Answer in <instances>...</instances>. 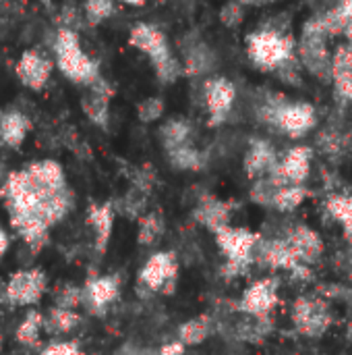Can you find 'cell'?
<instances>
[{
	"instance_id": "6da1fadb",
	"label": "cell",
	"mask_w": 352,
	"mask_h": 355,
	"mask_svg": "<svg viewBox=\"0 0 352 355\" xmlns=\"http://www.w3.org/2000/svg\"><path fill=\"white\" fill-rule=\"evenodd\" d=\"M10 227L33 252L48 243L50 231L73 210L75 196L68 183H54L39 177L31 164L6 175L0 187Z\"/></svg>"
},
{
	"instance_id": "7a4b0ae2",
	"label": "cell",
	"mask_w": 352,
	"mask_h": 355,
	"mask_svg": "<svg viewBox=\"0 0 352 355\" xmlns=\"http://www.w3.org/2000/svg\"><path fill=\"white\" fill-rule=\"evenodd\" d=\"M245 50L255 69L278 75L280 79H293L301 69L299 37L293 31L290 19L284 15L270 17L249 31L245 37Z\"/></svg>"
},
{
	"instance_id": "3957f363",
	"label": "cell",
	"mask_w": 352,
	"mask_h": 355,
	"mask_svg": "<svg viewBox=\"0 0 352 355\" xmlns=\"http://www.w3.org/2000/svg\"><path fill=\"white\" fill-rule=\"evenodd\" d=\"M257 119L288 139H301L317 127V110L311 102L282 94H266L255 110Z\"/></svg>"
},
{
	"instance_id": "277c9868",
	"label": "cell",
	"mask_w": 352,
	"mask_h": 355,
	"mask_svg": "<svg viewBox=\"0 0 352 355\" xmlns=\"http://www.w3.org/2000/svg\"><path fill=\"white\" fill-rule=\"evenodd\" d=\"M129 44L151 62V69L162 83H174L180 75H185L183 60L176 58L168 35L158 25L137 23L131 29Z\"/></svg>"
},
{
	"instance_id": "5b68a950",
	"label": "cell",
	"mask_w": 352,
	"mask_h": 355,
	"mask_svg": "<svg viewBox=\"0 0 352 355\" xmlns=\"http://www.w3.org/2000/svg\"><path fill=\"white\" fill-rule=\"evenodd\" d=\"M54 52H56V64H58V69L71 81L91 85V83H95L102 77L100 75V69H98V62L87 52H83L81 42H79V35L73 29L62 27L56 33Z\"/></svg>"
},
{
	"instance_id": "8992f818",
	"label": "cell",
	"mask_w": 352,
	"mask_h": 355,
	"mask_svg": "<svg viewBox=\"0 0 352 355\" xmlns=\"http://www.w3.org/2000/svg\"><path fill=\"white\" fill-rule=\"evenodd\" d=\"M218 250L224 256V270L230 277H237L245 272L253 262H257V248L261 241V235L247 229V227H234L228 225L226 229L218 231L214 235Z\"/></svg>"
},
{
	"instance_id": "52a82bcc",
	"label": "cell",
	"mask_w": 352,
	"mask_h": 355,
	"mask_svg": "<svg viewBox=\"0 0 352 355\" xmlns=\"http://www.w3.org/2000/svg\"><path fill=\"white\" fill-rule=\"evenodd\" d=\"M290 322L299 335L307 339H319L332 329L334 310L330 302L319 295H301L290 306Z\"/></svg>"
},
{
	"instance_id": "ba28073f",
	"label": "cell",
	"mask_w": 352,
	"mask_h": 355,
	"mask_svg": "<svg viewBox=\"0 0 352 355\" xmlns=\"http://www.w3.org/2000/svg\"><path fill=\"white\" fill-rule=\"evenodd\" d=\"M48 291V277L41 268H23L10 275L0 289V302L12 308L37 306Z\"/></svg>"
},
{
	"instance_id": "9c48e42d",
	"label": "cell",
	"mask_w": 352,
	"mask_h": 355,
	"mask_svg": "<svg viewBox=\"0 0 352 355\" xmlns=\"http://www.w3.org/2000/svg\"><path fill=\"white\" fill-rule=\"evenodd\" d=\"M178 281V256L174 252H154L137 272V287L147 293H174Z\"/></svg>"
},
{
	"instance_id": "30bf717a",
	"label": "cell",
	"mask_w": 352,
	"mask_h": 355,
	"mask_svg": "<svg viewBox=\"0 0 352 355\" xmlns=\"http://www.w3.org/2000/svg\"><path fill=\"white\" fill-rule=\"evenodd\" d=\"M201 106L210 125H222L237 106V87L226 77H205L201 81Z\"/></svg>"
},
{
	"instance_id": "8fae6325",
	"label": "cell",
	"mask_w": 352,
	"mask_h": 355,
	"mask_svg": "<svg viewBox=\"0 0 352 355\" xmlns=\"http://www.w3.org/2000/svg\"><path fill=\"white\" fill-rule=\"evenodd\" d=\"M278 304H280V281L278 277L270 275V277L255 279L243 291L237 308L253 316H272Z\"/></svg>"
},
{
	"instance_id": "7c38bea8",
	"label": "cell",
	"mask_w": 352,
	"mask_h": 355,
	"mask_svg": "<svg viewBox=\"0 0 352 355\" xmlns=\"http://www.w3.org/2000/svg\"><path fill=\"white\" fill-rule=\"evenodd\" d=\"M120 277L118 275H95L83 285V308L91 316H104L112 304L120 297Z\"/></svg>"
},
{
	"instance_id": "4fadbf2b",
	"label": "cell",
	"mask_w": 352,
	"mask_h": 355,
	"mask_svg": "<svg viewBox=\"0 0 352 355\" xmlns=\"http://www.w3.org/2000/svg\"><path fill=\"white\" fill-rule=\"evenodd\" d=\"M313 166V150L309 146H293L280 154L272 177L282 185H305Z\"/></svg>"
},
{
	"instance_id": "5bb4252c",
	"label": "cell",
	"mask_w": 352,
	"mask_h": 355,
	"mask_svg": "<svg viewBox=\"0 0 352 355\" xmlns=\"http://www.w3.org/2000/svg\"><path fill=\"white\" fill-rule=\"evenodd\" d=\"M282 237L286 239V243L290 245V250L295 252L299 262L307 268L317 264L326 252V243H324L322 235L307 223H295V225L286 227Z\"/></svg>"
},
{
	"instance_id": "9a60e30c",
	"label": "cell",
	"mask_w": 352,
	"mask_h": 355,
	"mask_svg": "<svg viewBox=\"0 0 352 355\" xmlns=\"http://www.w3.org/2000/svg\"><path fill=\"white\" fill-rule=\"evenodd\" d=\"M232 210L234 206L230 202L220 200L214 193H203L193 208V218L201 227H205L212 235H216L218 231L232 225Z\"/></svg>"
},
{
	"instance_id": "2e32d148",
	"label": "cell",
	"mask_w": 352,
	"mask_h": 355,
	"mask_svg": "<svg viewBox=\"0 0 352 355\" xmlns=\"http://www.w3.org/2000/svg\"><path fill=\"white\" fill-rule=\"evenodd\" d=\"M116 206L114 202H95L89 204L87 214H85V223L91 229L93 235V250L104 256L114 231V220H116Z\"/></svg>"
},
{
	"instance_id": "e0dca14e",
	"label": "cell",
	"mask_w": 352,
	"mask_h": 355,
	"mask_svg": "<svg viewBox=\"0 0 352 355\" xmlns=\"http://www.w3.org/2000/svg\"><path fill=\"white\" fill-rule=\"evenodd\" d=\"M224 327L230 333V337H234L237 341L257 343L270 335L272 316H253V314H247V312L234 308L232 316H228L224 320Z\"/></svg>"
},
{
	"instance_id": "ac0fdd59",
	"label": "cell",
	"mask_w": 352,
	"mask_h": 355,
	"mask_svg": "<svg viewBox=\"0 0 352 355\" xmlns=\"http://www.w3.org/2000/svg\"><path fill=\"white\" fill-rule=\"evenodd\" d=\"M280 154L274 150V146L268 139H253L247 154H245V173L251 181L270 177L278 164Z\"/></svg>"
},
{
	"instance_id": "d6986e66",
	"label": "cell",
	"mask_w": 352,
	"mask_h": 355,
	"mask_svg": "<svg viewBox=\"0 0 352 355\" xmlns=\"http://www.w3.org/2000/svg\"><path fill=\"white\" fill-rule=\"evenodd\" d=\"M50 73H52V60L41 56L37 50H29L25 52L19 62H17V75L19 79L31 87V89H41L48 79H50Z\"/></svg>"
},
{
	"instance_id": "ffe728a7",
	"label": "cell",
	"mask_w": 352,
	"mask_h": 355,
	"mask_svg": "<svg viewBox=\"0 0 352 355\" xmlns=\"http://www.w3.org/2000/svg\"><path fill=\"white\" fill-rule=\"evenodd\" d=\"M110 98H112V89L110 85L100 77L95 83L89 85V94L83 98V110L87 114V119L91 123H95L98 127H106L108 123V108H110Z\"/></svg>"
},
{
	"instance_id": "44dd1931",
	"label": "cell",
	"mask_w": 352,
	"mask_h": 355,
	"mask_svg": "<svg viewBox=\"0 0 352 355\" xmlns=\"http://www.w3.org/2000/svg\"><path fill=\"white\" fill-rule=\"evenodd\" d=\"M216 331H218L216 318L212 314H199L178 327L176 341H180L185 347H195V345L205 343Z\"/></svg>"
},
{
	"instance_id": "7402d4cb",
	"label": "cell",
	"mask_w": 352,
	"mask_h": 355,
	"mask_svg": "<svg viewBox=\"0 0 352 355\" xmlns=\"http://www.w3.org/2000/svg\"><path fill=\"white\" fill-rule=\"evenodd\" d=\"M83 322V316L77 310H66V308H56L52 306L44 314V333L48 337L60 339L77 331Z\"/></svg>"
},
{
	"instance_id": "603a6c76",
	"label": "cell",
	"mask_w": 352,
	"mask_h": 355,
	"mask_svg": "<svg viewBox=\"0 0 352 355\" xmlns=\"http://www.w3.org/2000/svg\"><path fill=\"white\" fill-rule=\"evenodd\" d=\"M31 129L29 119L19 110H8L0 116V144L6 148H21Z\"/></svg>"
},
{
	"instance_id": "cb8c5ba5",
	"label": "cell",
	"mask_w": 352,
	"mask_h": 355,
	"mask_svg": "<svg viewBox=\"0 0 352 355\" xmlns=\"http://www.w3.org/2000/svg\"><path fill=\"white\" fill-rule=\"evenodd\" d=\"M326 214L342 229L344 239L352 243V191H336L332 193L326 204Z\"/></svg>"
},
{
	"instance_id": "d4e9b609",
	"label": "cell",
	"mask_w": 352,
	"mask_h": 355,
	"mask_svg": "<svg viewBox=\"0 0 352 355\" xmlns=\"http://www.w3.org/2000/svg\"><path fill=\"white\" fill-rule=\"evenodd\" d=\"M164 233H166V218L158 210H149L137 220V241L143 248L158 245Z\"/></svg>"
},
{
	"instance_id": "484cf974",
	"label": "cell",
	"mask_w": 352,
	"mask_h": 355,
	"mask_svg": "<svg viewBox=\"0 0 352 355\" xmlns=\"http://www.w3.org/2000/svg\"><path fill=\"white\" fill-rule=\"evenodd\" d=\"M41 331H44V314L39 310L31 308L19 322V327L15 331V339L23 347H37Z\"/></svg>"
},
{
	"instance_id": "4316f807",
	"label": "cell",
	"mask_w": 352,
	"mask_h": 355,
	"mask_svg": "<svg viewBox=\"0 0 352 355\" xmlns=\"http://www.w3.org/2000/svg\"><path fill=\"white\" fill-rule=\"evenodd\" d=\"M307 198H309L307 185H280L272 208L282 212V214H290L297 208H301Z\"/></svg>"
},
{
	"instance_id": "83f0119b",
	"label": "cell",
	"mask_w": 352,
	"mask_h": 355,
	"mask_svg": "<svg viewBox=\"0 0 352 355\" xmlns=\"http://www.w3.org/2000/svg\"><path fill=\"white\" fill-rule=\"evenodd\" d=\"M326 15L336 35H344L349 42H352V0H338V4L330 8Z\"/></svg>"
},
{
	"instance_id": "f1b7e54d",
	"label": "cell",
	"mask_w": 352,
	"mask_h": 355,
	"mask_svg": "<svg viewBox=\"0 0 352 355\" xmlns=\"http://www.w3.org/2000/svg\"><path fill=\"white\" fill-rule=\"evenodd\" d=\"M52 300L56 308H66V310H77L83 308V285H75V283H58Z\"/></svg>"
},
{
	"instance_id": "f546056e",
	"label": "cell",
	"mask_w": 352,
	"mask_h": 355,
	"mask_svg": "<svg viewBox=\"0 0 352 355\" xmlns=\"http://www.w3.org/2000/svg\"><path fill=\"white\" fill-rule=\"evenodd\" d=\"M114 12V0H87L85 2V17L91 25L106 21Z\"/></svg>"
},
{
	"instance_id": "4dcf8cb0",
	"label": "cell",
	"mask_w": 352,
	"mask_h": 355,
	"mask_svg": "<svg viewBox=\"0 0 352 355\" xmlns=\"http://www.w3.org/2000/svg\"><path fill=\"white\" fill-rule=\"evenodd\" d=\"M344 146H346V137L340 133V131H324L322 137H319V148L330 154V156H338L344 152Z\"/></svg>"
},
{
	"instance_id": "1f68e13d",
	"label": "cell",
	"mask_w": 352,
	"mask_h": 355,
	"mask_svg": "<svg viewBox=\"0 0 352 355\" xmlns=\"http://www.w3.org/2000/svg\"><path fill=\"white\" fill-rule=\"evenodd\" d=\"M39 355H85V352L81 349V345L77 341H60V339H54L46 347H41Z\"/></svg>"
},
{
	"instance_id": "d6a6232c",
	"label": "cell",
	"mask_w": 352,
	"mask_h": 355,
	"mask_svg": "<svg viewBox=\"0 0 352 355\" xmlns=\"http://www.w3.org/2000/svg\"><path fill=\"white\" fill-rule=\"evenodd\" d=\"M162 112H164V102L158 98H147L143 104H139V119L145 123L156 121Z\"/></svg>"
},
{
	"instance_id": "836d02e7",
	"label": "cell",
	"mask_w": 352,
	"mask_h": 355,
	"mask_svg": "<svg viewBox=\"0 0 352 355\" xmlns=\"http://www.w3.org/2000/svg\"><path fill=\"white\" fill-rule=\"evenodd\" d=\"M185 345L180 343V341H172V343H168V345H164V347H160L158 352H154V354L149 355H183L185 354Z\"/></svg>"
},
{
	"instance_id": "e575fe53",
	"label": "cell",
	"mask_w": 352,
	"mask_h": 355,
	"mask_svg": "<svg viewBox=\"0 0 352 355\" xmlns=\"http://www.w3.org/2000/svg\"><path fill=\"white\" fill-rule=\"evenodd\" d=\"M8 248H10V237H8V233L0 227V260L6 256Z\"/></svg>"
},
{
	"instance_id": "d590c367",
	"label": "cell",
	"mask_w": 352,
	"mask_h": 355,
	"mask_svg": "<svg viewBox=\"0 0 352 355\" xmlns=\"http://www.w3.org/2000/svg\"><path fill=\"white\" fill-rule=\"evenodd\" d=\"M120 2L131 4V6H143V4H147V2H151V0H120Z\"/></svg>"
},
{
	"instance_id": "8d00e7d4",
	"label": "cell",
	"mask_w": 352,
	"mask_h": 355,
	"mask_svg": "<svg viewBox=\"0 0 352 355\" xmlns=\"http://www.w3.org/2000/svg\"><path fill=\"white\" fill-rule=\"evenodd\" d=\"M0 349H2V333H0Z\"/></svg>"
},
{
	"instance_id": "74e56055",
	"label": "cell",
	"mask_w": 352,
	"mask_h": 355,
	"mask_svg": "<svg viewBox=\"0 0 352 355\" xmlns=\"http://www.w3.org/2000/svg\"><path fill=\"white\" fill-rule=\"evenodd\" d=\"M2 285H4V283H2V281H0V289H2Z\"/></svg>"
}]
</instances>
